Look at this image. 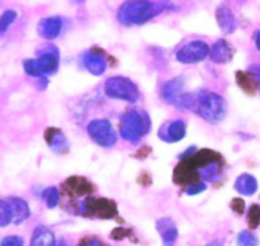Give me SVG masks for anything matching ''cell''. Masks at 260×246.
Returning <instances> with one entry per match:
<instances>
[{
  "label": "cell",
  "mask_w": 260,
  "mask_h": 246,
  "mask_svg": "<svg viewBox=\"0 0 260 246\" xmlns=\"http://www.w3.org/2000/svg\"><path fill=\"white\" fill-rule=\"evenodd\" d=\"M165 11H177V7L167 2H148V0L125 2L117 11V21L125 27L142 26Z\"/></svg>",
  "instance_id": "obj_1"
},
{
  "label": "cell",
  "mask_w": 260,
  "mask_h": 246,
  "mask_svg": "<svg viewBox=\"0 0 260 246\" xmlns=\"http://www.w3.org/2000/svg\"><path fill=\"white\" fill-rule=\"evenodd\" d=\"M190 110L208 122L217 124L226 116L227 102L221 95L203 89L192 94Z\"/></svg>",
  "instance_id": "obj_2"
},
{
  "label": "cell",
  "mask_w": 260,
  "mask_h": 246,
  "mask_svg": "<svg viewBox=\"0 0 260 246\" xmlns=\"http://www.w3.org/2000/svg\"><path fill=\"white\" fill-rule=\"evenodd\" d=\"M151 119L146 111L129 110L120 117V135L124 140L137 143L151 130Z\"/></svg>",
  "instance_id": "obj_3"
},
{
  "label": "cell",
  "mask_w": 260,
  "mask_h": 246,
  "mask_svg": "<svg viewBox=\"0 0 260 246\" xmlns=\"http://www.w3.org/2000/svg\"><path fill=\"white\" fill-rule=\"evenodd\" d=\"M105 94L110 99L126 101L130 104H136L141 99V91L138 86L133 80L122 75L111 77L105 82Z\"/></svg>",
  "instance_id": "obj_4"
},
{
  "label": "cell",
  "mask_w": 260,
  "mask_h": 246,
  "mask_svg": "<svg viewBox=\"0 0 260 246\" xmlns=\"http://www.w3.org/2000/svg\"><path fill=\"white\" fill-rule=\"evenodd\" d=\"M116 204L106 198H87L78 204L77 214L107 220L116 214Z\"/></svg>",
  "instance_id": "obj_5"
},
{
  "label": "cell",
  "mask_w": 260,
  "mask_h": 246,
  "mask_svg": "<svg viewBox=\"0 0 260 246\" xmlns=\"http://www.w3.org/2000/svg\"><path fill=\"white\" fill-rule=\"evenodd\" d=\"M87 133L89 138L100 147L111 148L117 142L116 130L106 119H94L89 121Z\"/></svg>",
  "instance_id": "obj_6"
},
{
  "label": "cell",
  "mask_w": 260,
  "mask_h": 246,
  "mask_svg": "<svg viewBox=\"0 0 260 246\" xmlns=\"http://www.w3.org/2000/svg\"><path fill=\"white\" fill-rule=\"evenodd\" d=\"M208 44L204 41H191L181 47L176 52L177 62L181 64H195L201 63L209 55Z\"/></svg>",
  "instance_id": "obj_7"
},
{
  "label": "cell",
  "mask_w": 260,
  "mask_h": 246,
  "mask_svg": "<svg viewBox=\"0 0 260 246\" xmlns=\"http://www.w3.org/2000/svg\"><path fill=\"white\" fill-rule=\"evenodd\" d=\"M185 92V82L184 78L176 77L172 78L171 80L166 82V83L162 86L161 89V96L167 104L174 105V106H180V102L181 99L184 97Z\"/></svg>",
  "instance_id": "obj_8"
},
{
  "label": "cell",
  "mask_w": 260,
  "mask_h": 246,
  "mask_svg": "<svg viewBox=\"0 0 260 246\" xmlns=\"http://www.w3.org/2000/svg\"><path fill=\"white\" fill-rule=\"evenodd\" d=\"M186 135V124L184 120H172L161 127L158 132L159 139L166 143H176L182 140Z\"/></svg>",
  "instance_id": "obj_9"
},
{
  "label": "cell",
  "mask_w": 260,
  "mask_h": 246,
  "mask_svg": "<svg viewBox=\"0 0 260 246\" xmlns=\"http://www.w3.org/2000/svg\"><path fill=\"white\" fill-rule=\"evenodd\" d=\"M44 75H51L59 69V50L54 45H49L42 50L41 55L37 59Z\"/></svg>",
  "instance_id": "obj_10"
},
{
  "label": "cell",
  "mask_w": 260,
  "mask_h": 246,
  "mask_svg": "<svg viewBox=\"0 0 260 246\" xmlns=\"http://www.w3.org/2000/svg\"><path fill=\"white\" fill-rule=\"evenodd\" d=\"M156 228L157 232L161 236L164 246H174L176 243L177 238H179V231L171 218H159L156 222Z\"/></svg>",
  "instance_id": "obj_11"
},
{
  "label": "cell",
  "mask_w": 260,
  "mask_h": 246,
  "mask_svg": "<svg viewBox=\"0 0 260 246\" xmlns=\"http://www.w3.org/2000/svg\"><path fill=\"white\" fill-rule=\"evenodd\" d=\"M82 64L86 68L87 72L91 73L94 77H100L104 74L107 69V60L100 52L94 51H87L86 54L82 56Z\"/></svg>",
  "instance_id": "obj_12"
},
{
  "label": "cell",
  "mask_w": 260,
  "mask_h": 246,
  "mask_svg": "<svg viewBox=\"0 0 260 246\" xmlns=\"http://www.w3.org/2000/svg\"><path fill=\"white\" fill-rule=\"evenodd\" d=\"M9 208H11L12 223L14 225H21L24 221H27L31 216V209L29 205L23 198L21 197H11L7 200Z\"/></svg>",
  "instance_id": "obj_13"
},
{
  "label": "cell",
  "mask_w": 260,
  "mask_h": 246,
  "mask_svg": "<svg viewBox=\"0 0 260 246\" xmlns=\"http://www.w3.org/2000/svg\"><path fill=\"white\" fill-rule=\"evenodd\" d=\"M62 29V19L59 17H46L37 23V32L45 40H54Z\"/></svg>",
  "instance_id": "obj_14"
},
{
  "label": "cell",
  "mask_w": 260,
  "mask_h": 246,
  "mask_svg": "<svg viewBox=\"0 0 260 246\" xmlns=\"http://www.w3.org/2000/svg\"><path fill=\"white\" fill-rule=\"evenodd\" d=\"M45 139H46L47 145L51 148L54 152L59 155H64L69 150V143L64 133L56 128H49L45 133Z\"/></svg>",
  "instance_id": "obj_15"
},
{
  "label": "cell",
  "mask_w": 260,
  "mask_h": 246,
  "mask_svg": "<svg viewBox=\"0 0 260 246\" xmlns=\"http://www.w3.org/2000/svg\"><path fill=\"white\" fill-rule=\"evenodd\" d=\"M209 56H211L212 62L216 63V64H226V63L232 60L234 51H232V47L230 46L229 42L226 40L221 39L217 40L216 44L212 46L211 51H209Z\"/></svg>",
  "instance_id": "obj_16"
},
{
  "label": "cell",
  "mask_w": 260,
  "mask_h": 246,
  "mask_svg": "<svg viewBox=\"0 0 260 246\" xmlns=\"http://www.w3.org/2000/svg\"><path fill=\"white\" fill-rule=\"evenodd\" d=\"M216 19L221 31L226 35L234 34L236 29V19L231 9L226 6H221L216 12Z\"/></svg>",
  "instance_id": "obj_17"
},
{
  "label": "cell",
  "mask_w": 260,
  "mask_h": 246,
  "mask_svg": "<svg viewBox=\"0 0 260 246\" xmlns=\"http://www.w3.org/2000/svg\"><path fill=\"white\" fill-rule=\"evenodd\" d=\"M56 242L54 232L46 226L40 225L34 230L29 246H56Z\"/></svg>",
  "instance_id": "obj_18"
},
{
  "label": "cell",
  "mask_w": 260,
  "mask_h": 246,
  "mask_svg": "<svg viewBox=\"0 0 260 246\" xmlns=\"http://www.w3.org/2000/svg\"><path fill=\"white\" fill-rule=\"evenodd\" d=\"M235 189L245 197H251L257 190V181L252 175L242 174L235 181Z\"/></svg>",
  "instance_id": "obj_19"
},
{
  "label": "cell",
  "mask_w": 260,
  "mask_h": 246,
  "mask_svg": "<svg viewBox=\"0 0 260 246\" xmlns=\"http://www.w3.org/2000/svg\"><path fill=\"white\" fill-rule=\"evenodd\" d=\"M236 82L244 92L247 95H254L257 91V82L249 74L245 72H237L236 73Z\"/></svg>",
  "instance_id": "obj_20"
},
{
  "label": "cell",
  "mask_w": 260,
  "mask_h": 246,
  "mask_svg": "<svg viewBox=\"0 0 260 246\" xmlns=\"http://www.w3.org/2000/svg\"><path fill=\"white\" fill-rule=\"evenodd\" d=\"M41 198H42V200H44L45 204H46V207L49 208V209H54V208L56 207V205L59 204V202H60L59 189H57V188H55V187L46 188V189L42 192Z\"/></svg>",
  "instance_id": "obj_21"
},
{
  "label": "cell",
  "mask_w": 260,
  "mask_h": 246,
  "mask_svg": "<svg viewBox=\"0 0 260 246\" xmlns=\"http://www.w3.org/2000/svg\"><path fill=\"white\" fill-rule=\"evenodd\" d=\"M23 69L26 72L27 75L34 78H39V79H42V78H46L42 73L41 68H40L39 62L37 59H26L23 62Z\"/></svg>",
  "instance_id": "obj_22"
},
{
  "label": "cell",
  "mask_w": 260,
  "mask_h": 246,
  "mask_svg": "<svg viewBox=\"0 0 260 246\" xmlns=\"http://www.w3.org/2000/svg\"><path fill=\"white\" fill-rule=\"evenodd\" d=\"M17 12L13 9H8L0 16V36H4L11 24L17 19Z\"/></svg>",
  "instance_id": "obj_23"
},
{
  "label": "cell",
  "mask_w": 260,
  "mask_h": 246,
  "mask_svg": "<svg viewBox=\"0 0 260 246\" xmlns=\"http://www.w3.org/2000/svg\"><path fill=\"white\" fill-rule=\"evenodd\" d=\"M237 246H257L259 241H257V237L250 231L244 230L237 235L236 240Z\"/></svg>",
  "instance_id": "obj_24"
},
{
  "label": "cell",
  "mask_w": 260,
  "mask_h": 246,
  "mask_svg": "<svg viewBox=\"0 0 260 246\" xmlns=\"http://www.w3.org/2000/svg\"><path fill=\"white\" fill-rule=\"evenodd\" d=\"M12 223L11 208L6 200L0 199V227H7Z\"/></svg>",
  "instance_id": "obj_25"
},
{
  "label": "cell",
  "mask_w": 260,
  "mask_h": 246,
  "mask_svg": "<svg viewBox=\"0 0 260 246\" xmlns=\"http://www.w3.org/2000/svg\"><path fill=\"white\" fill-rule=\"evenodd\" d=\"M247 222L251 228H256L260 225V205L252 204L247 213Z\"/></svg>",
  "instance_id": "obj_26"
},
{
  "label": "cell",
  "mask_w": 260,
  "mask_h": 246,
  "mask_svg": "<svg viewBox=\"0 0 260 246\" xmlns=\"http://www.w3.org/2000/svg\"><path fill=\"white\" fill-rule=\"evenodd\" d=\"M0 246H24V238L18 235L6 236L0 241Z\"/></svg>",
  "instance_id": "obj_27"
},
{
  "label": "cell",
  "mask_w": 260,
  "mask_h": 246,
  "mask_svg": "<svg viewBox=\"0 0 260 246\" xmlns=\"http://www.w3.org/2000/svg\"><path fill=\"white\" fill-rule=\"evenodd\" d=\"M207 189V185L206 182L203 181H199V182H195V184L189 185V187L185 188V194L186 195H198L201 193L206 192Z\"/></svg>",
  "instance_id": "obj_28"
},
{
  "label": "cell",
  "mask_w": 260,
  "mask_h": 246,
  "mask_svg": "<svg viewBox=\"0 0 260 246\" xmlns=\"http://www.w3.org/2000/svg\"><path fill=\"white\" fill-rule=\"evenodd\" d=\"M78 246H107L101 238L94 236H86L78 242Z\"/></svg>",
  "instance_id": "obj_29"
},
{
  "label": "cell",
  "mask_w": 260,
  "mask_h": 246,
  "mask_svg": "<svg viewBox=\"0 0 260 246\" xmlns=\"http://www.w3.org/2000/svg\"><path fill=\"white\" fill-rule=\"evenodd\" d=\"M231 208L237 214H242L245 212V202L241 198H235L231 202Z\"/></svg>",
  "instance_id": "obj_30"
},
{
  "label": "cell",
  "mask_w": 260,
  "mask_h": 246,
  "mask_svg": "<svg viewBox=\"0 0 260 246\" xmlns=\"http://www.w3.org/2000/svg\"><path fill=\"white\" fill-rule=\"evenodd\" d=\"M247 73L254 78L256 82H260V64H252L247 68Z\"/></svg>",
  "instance_id": "obj_31"
},
{
  "label": "cell",
  "mask_w": 260,
  "mask_h": 246,
  "mask_svg": "<svg viewBox=\"0 0 260 246\" xmlns=\"http://www.w3.org/2000/svg\"><path fill=\"white\" fill-rule=\"evenodd\" d=\"M206 246H223V241L221 240H213L209 243H207Z\"/></svg>",
  "instance_id": "obj_32"
},
{
  "label": "cell",
  "mask_w": 260,
  "mask_h": 246,
  "mask_svg": "<svg viewBox=\"0 0 260 246\" xmlns=\"http://www.w3.org/2000/svg\"><path fill=\"white\" fill-rule=\"evenodd\" d=\"M255 45H256V49L260 51V31L255 34Z\"/></svg>",
  "instance_id": "obj_33"
},
{
  "label": "cell",
  "mask_w": 260,
  "mask_h": 246,
  "mask_svg": "<svg viewBox=\"0 0 260 246\" xmlns=\"http://www.w3.org/2000/svg\"><path fill=\"white\" fill-rule=\"evenodd\" d=\"M56 246H71V245H69V243L67 242L64 238H60V240L56 242Z\"/></svg>",
  "instance_id": "obj_34"
}]
</instances>
